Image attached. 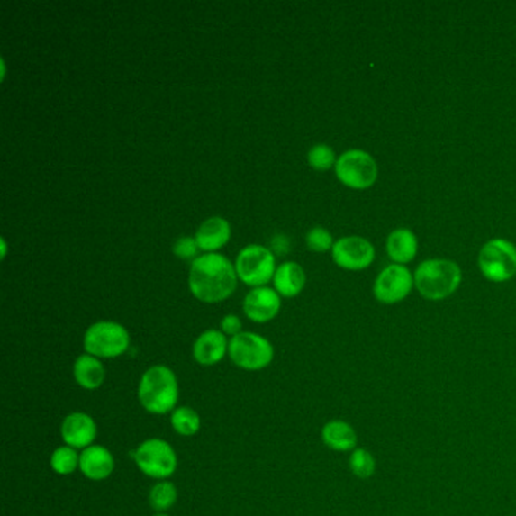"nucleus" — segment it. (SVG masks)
Wrapping results in <instances>:
<instances>
[{"instance_id": "f257e3e1", "label": "nucleus", "mask_w": 516, "mask_h": 516, "mask_svg": "<svg viewBox=\"0 0 516 516\" xmlns=\"http://www.w3.org/2000/svg\"><path fill=\"white\" fill-rule=\"evenodd\" d=\"M238 275L232 262L218 253L197 256L191 264V293L204 303H218L229 299L237 289Z\"/></svg>"}, {"instance_id": "f03ea898", "label": "nucleus", "mask_w": 516, "mask_h": 516, "mask_svg": "<svg viewBox=\"0 0 516 516\" xmlns=\"http://www.w3.org/2000/svg\"><path fill=\"white\" fill-rule=\"evenodd\" d=\"M138 400L144 411L153 415L173 412L179 403V382L175 371L166 365H153L144 371L138 385Z\"/></svg>"}, {"instance_id": "7ed1b4c3", "label": "nucleus", "mask_w": 516, "mask_h": 516, "mask_svg": "<svg viewBox=\"0 0 516 516\" xmlns=\"http://www.w3.org/2000/svg\"><path fill=\"white\" fill-rule=\"evenodd\" d=\"M413 282L424 299L438 302L457 291L462 282V271L456 262L448 259H429L418 266Z\"/></svg>"}, {"instance_id": "20e7f679", "label": "nucleus", "mask_w": 516, "mask_h": 516, "mask_svg": "<svg viewBox=\"0 0 516 516\" xmlns=\"http://www.w3.org/2000/svg\"><path fill=\"white\" fill-rule=\"evenodd\" d=\"M131 346V335L126 327L114 321L95 322L84 335V349L88 355L99 359H114L124 355Z\"/></svg>"}, {"instance_id": "39448f33", "label": "nucleus", "mask_w": 516, "mask_h": 516, "mask_svg": "<svg viewBox=\"0 0 516 516\" xmlns=\"http://www.w3.org/2000/svg\"><path fill=\"white\" fill-rule=\"evenodd\" d=\"M229 358L241 370L261 371L273 362L275 349L267 338L241 331L229 341Z\"/></svg>"}, {"instance_id": "423d86ee", "label": "nucleus", "mask_w": 516, "mask_h": 516, "mask_svg": "<svg viewBox=\"0 0 516 516\" xmlns=\"http://www.w3.org/2000/svg\"><path fill=\"white\" fill-rule=\"evenodd\" d=\"M138 469L147 477L167 480L177 469L175 448L161 438H150L141 442L132 453Z\"/></svg>"}, {"instance_id": "0eeeda50", "label": "nucleus", "mask_w": 516, "mask_h": 516, "mask_svg": "<svg viewBox=\"0 0 516 516\" xmlns=\"http://www.w3.org/2000/svg\"><path fill=\"white\" fill-rule=\"evenodd\" d=\"M478 268L491 282H507L516 275V247L507 240H491L478 255Z\"/></svg>"}, {"instance_id": "6e6552de", "label": "nucleus", "mask_w": 516, "mask_h": 516, "mask_svg": "<svg viewBox=\"0 0 516 516\" xmlns=\"http://www.w3.org/2000/svg\"><path fill=\"white\" fill-rule=\"evenodd\" d=\"M235 270L244 284L259 288L275 277V255L267 247L258 244L244 247L238 255Z\"/></svg>"}, {"instance_id": "1a4fd4ad", "label": "nucleus", "mask_w": 516, "mask_h": 516, "mask_svg": "<svg viewBox=\"0 0 516 516\" xmlns=\"http://www.w3.org/2000/svg\"><path fill=\"white\" fill-rule=\"evenodd\" d=\"M335 173L339 182L353 190H367L377 180V164L370 153L364 150H349L338 158Z\"/></svg>"}, {"instance_id": "9d476101", "label": "nucleus", "mask_w": 516, "mask_h": 516, "mask_svg": "<svg viewBox=\"0 0 516 516\" xmlns=\"http://www.w3.org/2000/svg\"><path fill=\"white\" fill-rule=\"evenodd\" d=\"M413 276L404 266L386 267L375 282V297L384 304L400 303L412 291Z\"/></svg>"}, {"instance_id": "9b49d317", "label": "nucleus", "mask_w": 516, "mask_h": 516, "mask_svg": "<svg viewBox=\"0 0 516 516\" xmlns=\"http://www.w3.org/2000/svg\"><path fill=\"white\" fill-rule=\"evenodd\" d=\"M331 258L344 270L360 271L373 264L376 250L373 244L365 238L346 237L333 244Z\"/></svg>"}, {"instance_id": "f8f14e48", "label": "nucleus", "mask_w": 516, "mask_h": 516, "mask_svg": "<svg viewBox=\"0 0 516 516\" xmlns=\"http://www.w3.org/2000/svg\"><path fill=\"white\" fill-rule=\"evenodd\" d=\"M61 438L66 446L73 447L77 450H86L88 447L95 446L97 424L88 413H68L62 420Z\"/></svg>"}, {"instance_id": "ddd939ff", "label": "nucleus", "mask_w": 516, "mask_h": 516, "mask_svg": "<svg viewBox=\"0 0 516 516\" xmlns=\"http://www.w3.org/2000/svg\"><path fill=\"white\" fill-rule=\"evenodd\" d=\"M280 306H282V302L276 289L259 286V288L249 291L242 309L251 321L267 322L276 318V315L279 313Z\"/></svg>"}, {"instance_id": "4468645a", "label": "nucleus", "mask_w": 516, "mask_h": 516, "mask_svg": "<svg viewBox=\"0 0 516 516\" xmlns=\"http://www.w3.org/2000/svg\"><path fill=\"white\" fill-rule=\"evenodd\" d=\"M229 355V341L223 331L209 329L204 330L193 346L195 362L204 367H213Z\"/></svg>"}, {"instance_id": "2eb2a0df", "label": "nucleus", "mask_w": 516, "mask_h": 516, "mask_svg": "<svg viewBox=\"0 0 516 516\" xmlns=\"http://www.w3.org/2000/svg\"><path fill=\"white\" fill-rule=\"evenodd\" d=\"M115 460L113 453L104 446H91L81 453L79 469L86 478L93 482H102L113 474Z\"/></svg>"}, {"instance_id": "dca6fc26", "label": "nucleus", "mask_w": 516, "mask_h": 516, "mask_svg": "<svg viewBox=\"0 0 516 516\" xmlns=\"http://www.w3.org/2000/svg\"><path fill=\"white\" fill-rule=\"evenodd\" d=\"M232 231L231 223L223 217H211L200 224L195 232V241L200 250L213 253L228 244Z\"/></svg>"}, {"instance_id": "f3484780", "label": "nucleus", "mask_w": 516, "mask_h": 516, "mask_svg": "<svg viewBox=\"0 0 516 516\" xmlns=\"http://www.w3.org/2000/svg\"><path fill=\"white\" fill-rule=\"evenodd\" d=\"M321 439L330 450L346 453L358 448V433L344 420H330L321 429Z\"/></svg>"}, {"instance_id": "a211bd4d", "label": "nucleus", "mask_w": 516, "mask_h": 516, "mask_svg": "<svg viewBox=\"0 0 516 516\" xmlns=\"http://www.w3.org/2000/svg\"><path fill=\"white\" fill-rule=\"evenodd\" d=\"M73 377L81 388L95 391L104 385L106 379V370L99 358L84 353L75 360Z\"/></svg>"}, {"instance_id": "6ab92c4d", "label": "nucleus", "mask_w": 516, "mask_h": 516, "mask_svg": "<svg viewBox=\"0 0 516 516\" xmlns=\"http://www.w3.org/2000/svg\"><path fill=\"white\" fill-rule=\"evenodd\" d=\"M275 288L282 297H295L303 291L306 285V275L303 267L297 262H285L276 270Z\"/></svg>"}, {"instance_id": "aec40b11", "label": "nucleus", "mask_w": 516, "mask_h": 516, "mask_svg": "<svg viewBox=\"0 0 516 516\" xmlns=\"http://www.w3.org/2000/svg\"><path fill=\"white\" fill-rule=\"evenodd\" d=\"M388 256L398 266H404L413 261L418 251V240L415 233L409 229H397L389 233L386 240Z\"/></svg>"}, {"instance_id": "412c9836", "label": "nucleus", "mask_w": 516, "mask_h": 516, "mask_svg": "<svg viewBox=\"0 0 516 516\" xmlns=\"http://www.w3.org/2000/svg\"><path fill=\"white\" fill-rule=\"evenodd\" d=\"M171 427L180 436H195L199 433L202 420L195 409L188 406H179L171 412Z\"/></svg>"}, {"instance_id": "4be33fe9", "label": "nucleus", "mask_w": 516, "mask_h": 516, "mask_svg": "<svg viewBox=\"0 0 516 516\" xmlns=\"http://www.w3.org/2000/svg\"><path fill=\"white\" fill-rule=\"evenodd\" d=\"M81 464V453H77L73 447H58L50 456V466L59 475H70L79 469Z\"/></svg>"}, {"instance_id": "5701e85b", "label": "nucleus", "mask_w": 516, "mask_h": 516, "mask_svg": "<svg viewBox=\"0 0 516 516\" xmlns=\"http://www.w3.org/2000/svg\"><path fill=\"white\" fill-rule=\"evenodd\" d=\"M149 502H150V506L159 513L168 511L177 502V489L168 480H161L150 489Z\"/></svg>"}, {"instance_id": "b1692460", "label": "nucleus", "mask_w": 516, "mask_h": 516, "mask_svg": "<svg viewBox=\"0 0 516 516\" xmlns=\"http://www.w3.org/2000/svg\"><path fill=\"white\" fill-rule=\"evenodd\" d=\"M349 466H350L353 475L360 478V480H368L375 475L377 462H376L375 456L371 451L367 450V448H355L351 451Z\"/></svg>"}, {"instance_id": "393cba45", "label": "nucleus", "mask_w": 516, "mask_h": 516, "mask_svg": "<svg viewBox=\"0 0 516 516\" xmlns=\"http://www.w3.org/2000/svg\"><path fill=\"white\" fill-rule=\"evenodd\" d=\"M337 161L333 149L327 144H315L308 152L309 166L312 167L313 170H330L331 167L337 166Z\"/></svg>"}, {"instance_id": "a878e982", "label": "nucleus", "mask_w": 516, "mask_h": 516, "mask_svg": "<svg viewBox=\"0 0 516 516\" xmlns=\"http://www.w3.org/2000/svg\"><path fill=\"white\" fill-rule=\"evenodd\" d=\"M306 244L309 250L324 253V251L333 249V237L331 233L324 228H313L306 233Z\"/></svg>"}, {"instance_id": "bb28decb", "label": "nucleus", "mask_w": 516, "mask_h": 516, "mask_svg": "<svg viewBox=\"0 0 516 516\" xmlns=\"http://www.w3.org/2000/svg\"><path fill=\"white\" fill-rule=\"evenodd\" d=\"M173 251H175V255L180 258V259H193V258L195 259V255H197V251H199V246H197L195 238H179V240L175 242V246H173Z\"/></svg>"}, {"instance_id": "cd10ccee", "label": "nucleus", "mask_w": 516, "mask_h": 516, "mask_svg": "<svg viewBox=\"0 0 516 516\" xmlns=\"http://www.w3.org/2000/svg\"><path fill=\"white\" fill-rule=\"evenodd\" d=\"M222 331L228 337H237L242 331V322L238 315L229 313L222 320Z\"/></svg>"}, {"instance_id": "c85d7f7f", "label": "nucleus", "mask_w": 516, "mask_h": 516, "mask_svg": "<svg viewBox=\"0 0 516 516\" xmlns=\"http://www.w3.org/2000/svg\"><path fill=\"white\" fill-rule=\"evenodd\" d=\"M155 516H170V515H166V513H158V515Z\"/></svg>"}]
</instances>
